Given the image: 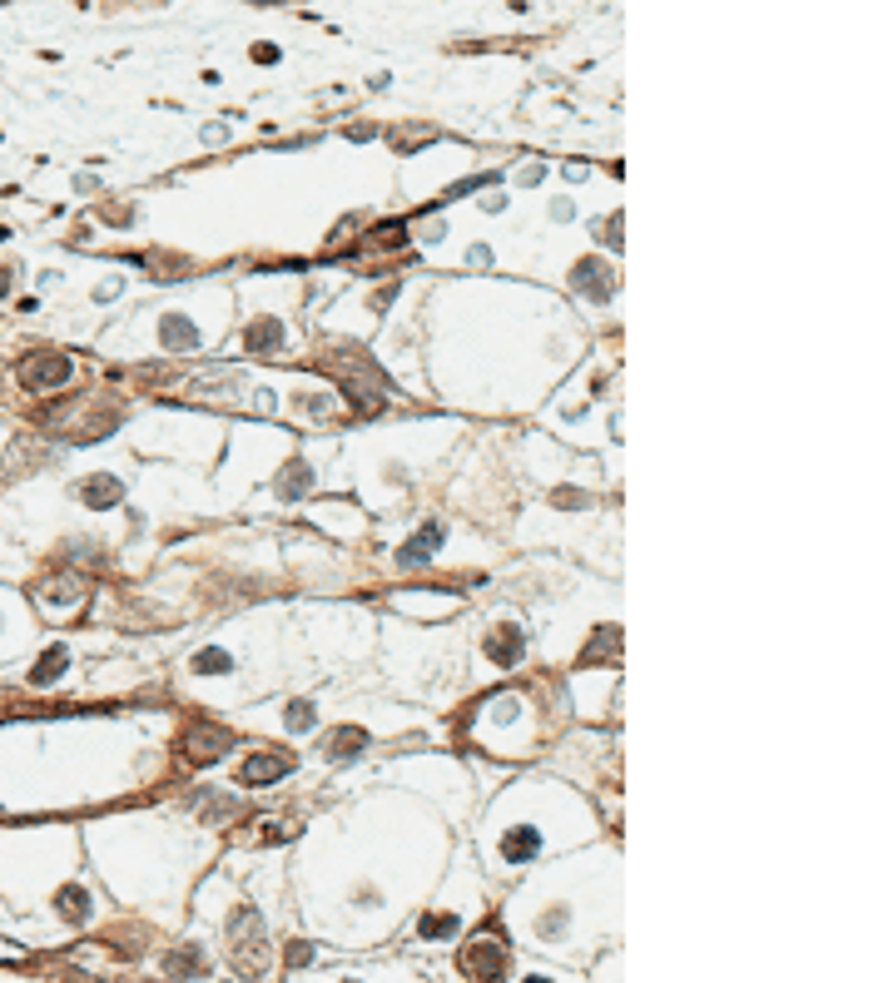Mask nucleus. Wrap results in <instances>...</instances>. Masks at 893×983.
Masks as SVG:
<instances>
[{
    "instance_id": "6ab92c4d",
    "label": "nucleus",
    "mask_w": 893,
    "mask_h": 983,
    "mask_svg": "<svg viewBox=\"0 0 893 983\" xmlns=\"http://www.w3.org/2000/svg\"><path fill=\"white\" fill-rule=\"evenodd\" d=\"M164 974H199V949H179V954H164Z\"/></svg>"
},
{
    "instance_id": "aec40b11",
    "label": "nucleus",
    "mask_w": 893,
    "mask_h": 983,
    "mask_svg": "<svg viewBox=\"0 0 893 983\" xmlns=\"http://www.w3.org/2000/svg\"><path fill=\"white\" fill-rule=\"evenodd\" d=\"M80 591H85L80 576H60V586H45V601H75Z\"/></svg>"
},
{
    "instance_id": "20e7f679",
    "label": "nucleus",
    "mask_w": 893,
    "mask_h": 983,
    "mask_svg": "<svg viewBox=\"0 0 893 983\" xmlns=\"http://www.w3.org/2000/svg\"><path fill=\"white\" fill-rule=\"evenodd\" d=\"M293 770V755H249L244 765H239V780L244 785H273V780H283Z\"/></svg>"
},
{
    "instance_id": "423d86ee",
    "label": "nucleus",
    "mask_w": 893,
    "mask_h": 983,
    "mask_svg": "<svg viewBox=\"0 0 893 983\" xmlns=\"http://www.w3.org/2000/svg\"><path fill=\"white\" fill-rule=\"evenodd\" d=\"M229 750V730H219V725H209V730H194L189 735V745H184V755L194 760V765H204V760H219Z\"/></svg>"
},
{
    "instance_id": "a211bd4d",
    "label": "nucleus",
    "mask_w": 893,
    "mask_h": 983,
    "mask_svg": "<svg viewBox=\"0 0 893 983\" xmlns=\"http://www.w3.org/2000/svg\"><path fill=\"white\" fill-rule=\"evenodd\" d=\"M457 934V919L452 914H427L422 919V939H452Z\"/></svg>"
},
{
    "instance_id": "4be33fe9",
    "label": "nucleus",
    "mask_w": 893,
    "mask_h": 983,
    "mask_svg": "<svg viewBox=\"0 0 893 983\" xmlns=\"http://www.w3.org/2000/svg\"><path fill=\"white\" fill-rule=\"evenodd\" d=\"M288 725H293V730H308V725H313V705L298 701L293 710H288Z\"/></svg>"
},
{
    "instance_id": "b1692460",
    "label": "nucleus",
    "mask_w": 893,
    "mask_h": 983,
    "mask_svg": "<svg viewBox=\"0 0 893 983\" xmlns=\"http://www.w3.org/2000/svg\"><path fill=\"white\" fill-rule=\"evenodd\" d=\"M283 959L298 969V964H308V959H313V949H308V944H288V954H283Z\"/></svg>"
},
{
    "instance_id": "393cba45",
    "label": "nucleus",
    "mask_w": 893,
    "mask_h": 983,
    "mask_svg": "<svg viewBox=\"0 0 893 983\" xmlns=\"http://www.w3.org/2000/svg\"><path fill=\"white\" fill-rule=\"evenodd\" d=\"M467 264H477V269H487V264H492V249H482V244H477V249L467 254Z\"/></svg>"
},
{
    "instance_id": "9d476101",
    "label": "nucleus",
    "mask_w": 893,
    "mask_h": 983,
    "mask_svg": "<svg viewBox=\"0 0 893 983\" xmlns=\"http://www.w3.org/2000/svg\"><path fill=\"white\" fill-rule=\"evenodd\" d=\"M363 745H368V735L353 730V725H343V730H333V735L323 740V755H328V760H353Z\"/></svg>"
},
{
    "instance_id": "f3484780",
    "label": "nucleus",
    "mask_w": 893,
    "mask_h": 983,
    "mask_svg": "<svg viewBox=\"0 0 893 983\" xmlns=\"http://www.w3.org/2000/svg\"><path fill=\"white\" fill-rule=\"evenodd\" d=\"M621 646V631H596V641L581 651V666H601V656H616Z\"/></svg>"
},
{
    "instance_id": "412c9836",
    "label": "nucleus",
    "mask_w": 893,
    "mask_h": 983,
    "mask_svg": "<svg viewBox=\"0 0 893 983\" xmlns=\"http://www.w3.org/2000/svg\"><path fill=\"white\" fill-rule=\"evenodd\" d=\"M229 666H234V661H229L224 651H199V656H194V671H229Z\"/></svg>"
},
{
    "instance_id": "2eb2a0df",
    "label": "nucleus",
    "mask_w": 893,
    "mask_h": 983,
    "mask_svg": "<svg viewBox=\"0 0 893 983\" xmlns=\"http://www.w3.org/2000/svg\"><path fill=\"white\" fill-rule=\"evenodd\" d=\"M65 661H70V656H65V646H55V651H45L30 681H35V686H50V681H60V676H65Z\"/></svg>"
},
{
    "instance_id": "5701e85b",
    "label": "nucleus",
    "mask_w": 893,
    "mask_h": 983,
    "mask_svg": "<svg viewBox=\"0 0 893 983\" xmlns=\"http://www.w3.org/2000/svg\"><path fill=\"white\" fill-rule=\"evenodd\" d=\"M556 507H586V492H576V487H561V492H556Z\"/></svg>"
},
{
    "instance_id": "1a4fd4ad",
    "label": "nucleus",
    "mask_w": 893,
    "mask_h": 983,
    "mask_svg": "<svg viewBox=\"0 0 893 983\" xmlns=\"http://www.w3.org/2000/svg\"><path fill=\"white\" fill-rule=\"evenodd\" d=\"M487 656L497 661V666H516L521 661V626H502L497 636H487Z\"/></svg>"
},
{
    "instance_id": "ddd939ff",
    "label": "nucleus",
    "mask_w": 893,
    "mask_h": 983,
    "mask_svg": "<svg viewBox=\"0 0 893 983\" xmlns=\"http://www.w3.org/2000/svg\"><path fill=\"white\" fill-rule=\"evenodd\" d=\"M308 482H313L308 462H288V467H283V477H278V497H283V502H298V497L308 492Z\"/></svg>"
},
{
    "instance_id": "dca6fc26",
    "label": "nucleus",
    "mask_w": 893,
    "mask_h": 983,
    "mask_svg": "<svg viewBox=\"0 0 893 983\" xmlns=\"http://www.w3.org/2000/svg\"><path fill=\"white\" fill-rule=\"evenodd\" d=\"M55 909H60L65 919H75V924H80V919L90 914V899H85V889H80V884H65V889H60V899H55Z\"/></svg>"
},
{
    "instance_id": "39448f33",
    "label": "nucleus",
    "mask_w": 893,
    "mask_h": 983,
    "mask_svg": "<svg viewBox=\"0 0 893 983\" xmlns=\"http://www.w3.org/2000/svg\"><path fill=\"white\" fill-rule=\"evenodd\" d=\"M75 497L85 507H115V502H125V482L120 477H90V482L75 487Z\"/></svg>"
},
{
    "instance_id": "0eeeda50",
    "label": "nucleus",
    "mask_w": 893,
    "mask_h": 983,
    "mask_svg": "<svg viewBox=\"0 0 893 983\" xmlns=\"http://www.w3.org/2000/svg\"><path fill=\"white\" fill-rule=\"evenodd\" d=\"M159 338H164V348H174V353H189V348H199V328H194L184 313H169V318L159 323Z\"/></svg>"
},
{
    "instance_id": "f03ea898",
    "label": "nucleus",
    "mask_w": 893,
    "mask_h": 983,
    "mask_svg": "<svg viewBox=\"0 0 893 983\" xmlns=\"http://www.w3.org/2000/svg\"><path fill=\"white\" fill-rule=\"evenodd\" d=\"M20 383L25 388H65L70 383V358L65 353H50V348H35V353H25V363H20Z\"/></svg>"
},
{
    "instance_id": "6e6552de",
    "label": "nucleus",
    "mask_w": 893,
    "mask_h": 983,
    "mask_svg": "<svg viewBox=\"0 0 893 983\" xmlns=\"http://www.w3.org/2000/svg\"><path fill=\"white\" fill-rule=\"evenodd\" d=\"M283 338H288V328H283L278 318H254V323H249V333H244V343H249L254 353H278V348H283Z\"/></svg>"
},
{
    "instance_id": "9b49d317",
    "label": "nucleus",
    "mask_w": 893,
    "mask_h": 983,
    "mask_svg": "<svg viewBox=\"0 0 893 983\" xmlns=\"http://www.w3.org/2000/svg\"><path fill=\"white\" fill-rule=\"evenodd\" d=\"M536 844H541V835L531 825H516V830H507V840H502V854H507L511 864H521V859L536 854Z\"/></svg>"
},
{
    "instance_id": "7ed1b4c3",
    "label": "nucleus",
    "mask_w": 893,
    "mask_h": 983,
    "mask_svg": "<svg viewBox=\"0 0 893 983\" xmlns=\"http://www.w3.org/2000/svg\"><path fill=\"white\" fill-rule=\"evenodd\" d=\"M462 969L467 974H477V979H502L507 974V949L497 944V939H472V949L462 954Z\"/></svg>"
},
{
    "instance_id": "a878e982",
    "label": "nucleus",
    "mask_w": 893,
    "mask_h": 983,
    "mask_svg": "<svg viewBox=\"0 0 893 983\" xmlns=\"http://www.w3.org/2000/svg\"><path fill=\"white\" fill-rule=\"evenodd\" d=\"M497 720H516V696H502V705H497Z\"/></svg>"
},
{
    "instance_id": "bb28decb",
    "label": "nucleus",
    "mask_w": 893,
    "mask_h": 983,
    "mask_svg": "<svg viewBox=\"0 0 893 983\" xmlns=\"http://www.w3.org/2000/svg\"><path fill=\"white\" fill-rule=\"evenodd\" d=\"M561 919H566L561 909H556V914H546V919H541V934H556V929H561Z\"/></svg>"
},
{
    "instance_id": "4468645a",
    "label": "nucleus",
    "mask_w": 893,
    "mask_h": 983,
    "mask_svg": "<svg viewBox=\"0 0 893 983\" xmlns=\"http://www.w3.org/2000/svg\"><path fill=\"white\" fill-rule=\"evenodd\" d=\"M571 283H576V288H586L596 303H606V293H611V274H601L596 264H581V269L571 274Z\"/></svg>"
},
{
    "instance_id": "f8f14e48",
    "label": "nucleus",
    "mask_w": 893,
    "mask_h": 983,
    "mask_svg": "<svg viewBox=\"0 0 893 983\" xmlns=\"http://www.w3.org/2000/svg\"><path fill=\"white\" fill-rule=\"evenodd\" d=\"M437 542H442V527H437V522H427V527L417 532V542H412V547H402V566H422L432 552H437Z\"/></svg>"
},
{
    "instance_id": "f257e3e1",
    "label": "nucleus",
    "mask_w": 893,
    "mask_h": 983,
    "mask_svg": "<svg viewBox=\"0 0 893 983\" xmlns=\"http://www.w3.org/2000/svg\"><path fill=\"white\" fill-rule=\"evenodd\" d=\"M229 944H234V964L239 969H263V919H258V909L249 904H239L234 914H229Z\"/></svg>"
}]
</instances>
